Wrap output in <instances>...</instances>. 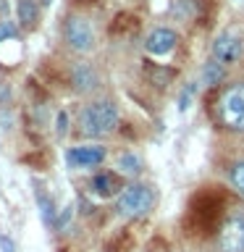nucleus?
I'll use <instances>...</instances> for the list:
<instances>
[{
	"label": "nucleus",
	"mask_w": 244,
	"mask_h": 252,
	"mask_svg": "<svg viewBox=\"0 0 244 252\" xmlns=\"http://www.w3.org/2000/svg\"><path fill=\"white\" fill-rule=\"evenodd\" d=\"M218 121L228 131H244V84H231L220 92Z\"/></svg>",
	"instance_id": "nucleus-3"
},
{
	"label": "nucleus",
	"mask_w": 244,
	"mask_h": 252,
	"mask_svg": "<svg viewBox=\"0 0 244 252\" xmlns=\"http://www.w3.org/2000/svg\"><path fill=\"white\" fill-rule=\"evenodd\" d=\"M105 147L102 145H79V147H71L66 153V163L71 168H94L105 160Z\"/></svg>",
	"instance_id": "nucleus-8"
},
{
	"label": "nucleus",
	"mask_w": 244,
	"mask_h": 252,
	"mask_svg": "<svg viewBox=\"0 0 244 252\" xmlns=\"http://www.w3.org/2000/svg\"><path fill=\"white\" fill-rule=\"evenodd\" d=\"M19 37V29H16L13 21H0V42L3 39H16Z\"/></svg>",
	"instance_id": "nucleus-20"
},
{
	"label": "nucleus",
	"mask_w": 244,
	"mask_h": 252,
	"mask_svg": "<svg viewBox=\"0 0 244 252\" xmlns=\"http://www.w3.org/2000/svg\"><path fill=\"white\" fill-rule=\"evenodd\" d=\"M176 42H179L176 32L168 29V27H157L145 37V50L150 55H155V58H160V55H168L173 47H176Z\"/></svg>",
	"instance_id": "nucleus-9"
},
{
	"label": "nucleus",
	"mask_w": 244,
	"mask_h": 252,
	"mask_svg": "<svg viewBox=\"0 0 244 252\" xmlns=\"http://www.w3.org/2000/svg\"><path fill=\"white\" fill-rule=\"evenodd\" d=\"M197 92V84H186V90L181 92V100H179V108L181 110H186L189 108V102H192V94Z\"/></svg>",
	"instance_id": "nucleus-21"
},
{
	"label": "nucleus",
	"mask_w": 244,
	"mask_h": 252,
	"mask_svg": "<svg viewBox=\"0 0 244 252\" xmlns=\"http://www.w3.org/2000/svg\"><path fill=\"white\" fill-rule=\"evenodd\" d=\"M210 55H213V61L223 63V66L239 63L244 58V39H242V34H236V32H223V34H218L215 39H213V45H210Z\"/></svg>",
	"instance_id": "nucleus-6"
},
{
	"label": "nucleus",
	"mask_w": 244,
	"mask_h": 252,
	"mask_svg": "<svg viewBox=\"0 0 244 252\" xmlns=\"http://www.w3.org/2000/svg\"><path fill=\"white\" fill-rule=\"evenodd\" d=\"M37 202H39V213H42V220H45V226H55V210H53V200L42 192V187H37Z\"/></svg>",
	"instance_id": "nucleus-17"
},
{
	"label": "nucleus",
	"mask_w": 244,
	"mask_h": 252,
	"mask_svg": "<svg viewBox=\"0 0 244 252\" xmlns=\"http://www.w3.org/2000/svg\"><path fill=\"white\" fill-rule=\"evenodd\" d=\"M131 247H134L131 231H118V234H113V239L105 244L108 252H131Z\"/></svg>",
	"instance_id": "nucleus-15"
},
{
	"label": "nucleus",
	"mask_w": 244,
	"mask_h": 252,
	"mask_svg": "<svg viewBox=\"0 0 244 252\" xmlns=\"http://www.w3.org/2000/svg\"><path fill=\"white\" fill-rule=\"evenodd\" d=\"M71 218H74V205H66V208H63V213L58 216V220H55V228H58V231H66Z\"/></svg>",
	"instance_id": "nucleus-19"
},
{
	"label": "nucleus",
	"mask_w": 244,
	"mask_h": 252,
	"mask_svg": "<svg viewBox=\"0 0 244 252\" xmlns=\"http://www.w3.org/2000/svg\"><path fill=\"white\" fill-rule=\"evenodd\" d=\"M71 84H74V90L79 94H87V92H92L100 87V74L90 66V63H74V66H71Z\"/></svg>",
	"instance_id": "nucleus-10"
},
{
	"label": "nucleus",
	"mask_w": 244,
	"mask_h": 252,
	"mask_svg": "<svg viewBox=\"0 0 244 252\" xmlns=\"http://www.w3.org/2000/svg\"><path fill=\"white\" fill-rule=\"evenodd\" d=\"M16 13H19L21 27L34 29L37 21H39V13H42V8H39L37 0H19V5H16Z\"/></svg>",
	"instance_id": "nucleus-11"
},
{
	"label": "nucleus",
	"mask_w": 244,
	"mask_h": 252,
	"mask_svg": "<svg viewBox=\"0 0 244 252\" xmlns=\"http://www.w3.org/2000/svg\"><path fill=\"white\" fill-rule=\"evenodd\" d=\"M5 11H8V5H5V0H0V16H5Z\"/></svg>",
	"instance_id": "nucleus-24"
},
{
	"label": "nucleus",
	"mask_w": 244,
	"mask_h": 252,
	"mask_svg": "<svg viewBox=\"0 0 244 252\" xmlns=\"http://www.w3.org/2000/svg\"><path fill=\"white\" fill-rule=\"evenodd\" d=\"M61 252H74V250H61Z\"/></svg>",
	"instance_id": "nucleus-25"
},
{
	"label": "nucleus",
	"mask_w": 244,
	"mask_h": 252,
	"mask_svg": "<svg viewBox=\"0 0 244 252\" xmlns=\"http://www.w3.org/2000/svg\"><path fill=\"white\" fill-rule=\"evenodd\" d=\"M92 192L100 194V197H110L113 192H118V179L113 173H97L92 179Z\"/></svg>",
	"instance_id": "nucleus-13"
},
{
	"label": "nucleus",
	"mask_w": 244,
	"mask_h": 252,
	"mask_svg": "<svg viewBox=\"0 0 244 252\" xmlns=\"http://www.w3.org/2000/svg\"><path fill=\"white\" fill-rule=\"evenodd\" d=\"M220 213H223V194L215 189H202L200 194H194L192 205H189L186 216V228L192 234H210L218 226Z\"/></svg>",
	"instance_id": "nucleus-1"
},
{
	"label": "nucleus",
	"mask_w": 244,
	"mask_h": 252,
	"mask_svg": "<svg viewBox=\"0 0 244 252\" xmlns=\"http://www.w3.org/2000/svg\"><path fill=\"white\" fill-rule=\"evenodd\" d=\"M220 252H244V216H231L223 220L218 234Z\"/></svg>",
	"instance_id": "nucleus-7"
},
{
	"label": "nucleus",
	"mask_w": 244,
	"mask_h": 252,
	"mask_svg": "<svg viewBox=\"0 0 244 252\" xmlns=\"http://www.w3.org/2000/svg\"><path fill=\"white\" fill-rule=\"evenodd\" d=\"M116 165H118V171H121V173H126V176H137V173L142 171V160H139V158L134 155V153L118 155Z\"/></svg>",
	"instance_id": "nucleus-16"
},
{
	"label": "nucleus",
	"mask_w": 244,
	"mask_h": 252,
	"mask_svg": "<svg viewBox=\"0 0 244 252\" xmlns=\"http://www.w3.org/2000/svg\"><path fill=\"white\" fill-rule=\"evenodd\" d=\"M0 250H3V252H13V242L3 236V239H0Z\"/></svg>",
	"instance_id": "nucleus-23"
},
{
	"label": "nucleus",
	"mask_w": 244,
	"mask_h": 252,
	"mask_svg": "<svg viewBox=\"0 0 244 252\" xmlns=\"http://www.w3.org/2000/svg\"><path fill=\"white\" fill-rule=\"evenodd\" d=\"M155 205V192L152 187L147 184H129L118 192V200H116V210L126 218H142L152 210Z\"/></svg>",
	"instance_id": "nucleus-4"
},
{
	"label": "nucleus",
	"mask_w": 244,
	"mask_h": 252,
	"mask_svg": "<svg viewBox=\"0 0 244 252\" xmlns=\"http://www.w3.org/2000/svg\"><path fill=\"white\" fill-rule=\"evenodd\" d=\"M231 181H234V187L244 194V160L234 163V168H231Z\"/></svg>",
	"instance_id": "nucleus-18"
},
{
	"label": "nucleus",
	"mask_w": 244,
	"mask_h": 252,
	"mask_svg": "<svg viewBox=\"0 0 244 252\" xmlns=\"http://www.w3.org/2000/svg\"><path fill=\"white\" fill-rule=\"evenodd\" d=\"M118 126V108L110 100H94L79 113V131L87 137H105Z\"/></svg>",
	"instance_id": "nucleus-2"
},
{
	"label": "nucleus",
	"mask_w": 244,
	"mask_h": 252,
	"mask_svg": "<svg viewBox=\"0 0 244 252\" xmlns=\"http://www.w3.org/2000/svg\"><path fill=\"white\" fill-rule=\"evenodd\" d=\"M66 124H68V116L66 113H58V134L66 131Z\"/></svg>",
	"instance_id": "nucleus-22"
},
{
	"label": "nucleus",
	"mask_w": 244,
	"mask_h": 252,
	"mask_svg": "<svg viewBox=\"0 0 244 252\" xmlns=\"http://www.w3.org/2000/svg\"><path fill=\"white\" fill-rule=\"evenodd\" d=\"M63 42H66L74 53H92L94 45H97V29L94 24L87 19V16H68L63 21Z\"/></svg>",
	"instance_id": "nucleus-5"
},
{
	"label": "nucleus",
	"mask_w": 244,
	"mask_h": 252,
	"mask_svg": "<svg viewBox=\"0 0 244 252\" xmlns=\"http://www.w3.org/2000/svg\"><path fill=\"white\" fill-rule=\"evenodd\" d=\"M223 76H226L223 63H218V61H213V58L200 68V84L202 87H215V84L223 82Z\"/></svg>",
	"instance_id": "nucleus-12"
},
{
	"label": "nucleus",
	"mask_w": 244,
	"mask_h": 252,
	"mask_svg": "<svg viewBox=\"0 0 244 252\" xmlns=\"http://www.w3.org/2000/svg\"><path fill=\"white\" fill-rule=\"evenodd\" d=\"M145 74L150 76V82H155L160 90H165V87L171 84V79H173V68H163V66H157V63H147Z\"/></svg>",
	"instance_id": "nucleus-14"
}]
</instances>
